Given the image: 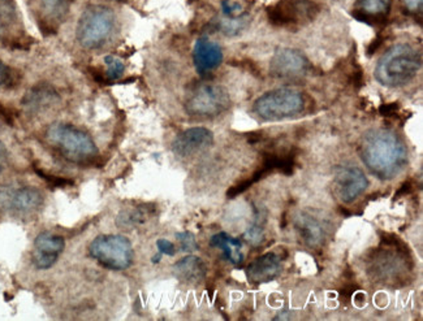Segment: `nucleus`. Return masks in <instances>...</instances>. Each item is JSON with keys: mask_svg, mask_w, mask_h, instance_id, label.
Returning a JSON list of instances; mask_svg holds the SVG:
<instances>
[{"mask_svg": "<svg viewBox=\"0 0 423 321\" xmlns=\"http://www.w3.org/2000/svg\"><path fill=\"white\" fill-rule=\"evenodd\" d=\"M361 157L374 176L391 180L406 164V148L391 130H370L362 138Z\"/></svg>", "mask_w": 423, "mask_h": 321, "instance_id": "nucleus-1", "label": "nucleus"}, {"mask_svg": "<svg viewBox=\"0 0 423 321\" xmlns=\"http://www.w3.org/2000/svg\"><path fill=\"white\" fill-rule=\"evenodd\" d=\"M422 65L421 53L409 44H396L386 52L375 68L378 83L387 87H402L411 83Z\"/></svg>", "mask_w": 423, "mask_h": 321, "instance_id": "nucleus-2", "label": "nucleus"}, {"mask_svg": "<svg viewBox=\"0 0 423 321\" xmlns=\"http://www.w3.org/2000/svg\"><path fill=\"white\" fill-rule=\"evenodd\" d=\"M46 138L50 145L74 164H90L98 156V148L90 135L74 125L53 124L47 129Z\"/></svg>", "mask_w": 423, "mask_h": 321, "instance_id": "nucleus-3", "label": "nucleus"}, {"mask_svg": "<svg viewBox=\"0 0 423 321\" xmlns=\"http://www.w3.org/2000/svg\"><path fill=\"white\" fill-rule=\"evenodd\" d=\"M116 16L106 6H89L77 22L76 38L86 50H98L110 41L115 31Z\"/></svg>", "mask_w": 423, "mask_h": 321, "instance_id": "nucleus-4", "label": "nucleus"}, {"mask_svg": "<svg viewBox=\"0 0 423 321\" xmlns=\"http://www.w3.org/2000/svg\"><path fill=\"white\" fill-rule=\"evenodd\" d=\"M381 243L386 245V249H379L375 252L370 272L374 279L381 281V284L397 285L399 281L406 280V273L409 272L408 249L393 236L392 239H381Z\"/></svg>", "mask_w": 423, "mask_h": 321, "instance_id": "nucleus-5", "label": "nucleus"}, {"mask_svg": "<svg viewBox=\"0 0 423 321\" xmlns=\"http://www.w3.org/2000/svg\"><path fill=\"white\" fill-rule=\"evenodd\" d=\"M302 95L288 87L271 90L254 103V114L266 121H280L295 117L304 111Z\"/></svg>", "mask_w": 423, "mask_h": 321, "instance_id": "nucleus-6", "label": "nucleus"}, {"mask_svg": "<svg viewBox=\"0 0 423 321\" xmlns=\"http://www.w3.org/2000/svg\"><path fill=\"white\" fill-rule=\"evenodd\" d=\"M231 105L228 92L215 83H200L188 94L185 101L187 112L201 119H210L225 112Z\"/></svg>", "mask_w": 423, "mask_h": 321, "instance_id": "nucleus-7", "label": "nucleus"}, {"mask_svg": "<svg viewBox=\"0 0 423 321\" xmlns=\"http://www.w3.org/2000/svg\"><path fill=\"white\" fill-rule=\"evenodd\" d=\"M89 252L101 266L112 270H127L135 255L130 241L117 234L96 237L92 242Z\"/></svg>", "mask_w": 423, "mask_h": 321, "instance_id": "nucleus-8", "label": "nucleus"}, {"mask_svg": "<svg viewBox=\"0 0 423 321\" xmlns=\"http://www.w3.org/2000/svg\"><path fill=\"white\" fill-rule=\"evenodd\" d=\"M318 12L313 0H280L267 10V16L273 25L288 28L314 20Z\"/></svg>", "mask_w": 423, "mask_h": 321, "instance_id": "nucleus-9", "label": "nucleus"}, {"mask_svg": "<svg viewBox=\"0 0 423 321\" xmlns=\"http://www.w3.org/2000/svg\"><path fill=\"white\" fill-rule=\"evenodd\" d=\"M42 193L31 186L0 187V209L11 214L26 215L43 206Z\"/></svg>", "mask_w": 423, "mask_h": 321, "instance_id": "nucleus-10", "label": "nucleus"}, {"mask_svg": "<svg viewBox=\"0 0 423 321\" xmlns=\"http://www.w3.org/2000/svg\"><path fill=\"white\" fill-rule=\"evenodd\" d=\"M311 65L307 56L295 49H280L270 62V72L280 80H301L310 71Z\"/></svg>", "mask_w": 423, "mask_h": 321, "instance_id": "nucleus-11", "label": "nucleus"}, {"mask_svg": "<svg viewBox=\"0 0 423 321\" xmlns=\"http://www.w3.org/2000/svg\"><path fill=\"white\" fill-rule=\"evenodd\" d=\"M368 187V177L362 172L359 166H338L335 173V190L338 198L350 203L354 199L360 197L361 194Z\"/></svg>", "mask_w": 423, "mask_h": 321, "instance_id": "nucleus-12", "label": "nucleus"}, {"mask_svg": "<svg viewBox=\"0 0 423 321\" xmlns=\"http://www.w3.org/2000/svg\"><path fill=\"white\" fill-rule=\"evenodd\" d=\"M65 248L63 237L43 232L37 236L33 250V264L38 270H49L58 261Z\"/></svg>", "mask_w": 423, "mask_h": 321, "instance_id": "nucleus-13", "label": "nucleus"}, {"mask_svg": "<svg viewBox=\"0 0 423 321\" xmlns=\"http://www.w3.org/2000/svg\"><path fill=\"white\" fill-rule=\"evenodd\" d=\"M214 144V135L206 128H191L178 135L172 144L173 153L180 157H191Z\"/></svg>", "mask_w": 423, "mask_h": 321, "instance_id": "nucleus-14", "label": "nucleus"}, {"mask_svg": "<svg viewBox=\"0 0 423 321\" xmlns=\"http://www.w3.org/2000/svg\"><path fill=\"white\" fill-rule=\"evenodd\" d=\"M193 62L197 72L201 76L215 71L223 62L222 47L216 42L200 38L194 44Z\"/></svg>", "mask_w": 423, "mask_h": 321, "instance_id": "nucleus-15", "label": "nucleus"}, {"mask_svg": "<svg viewBox=\"0 0 423 321\" xmlns=\"http://www.w3.org/2000/svg\"><path fill=\"white\" fill-rule=\"evenodd\" d=\"M282 273V259L275 252H268L254 260L246 270V276L253 284L275 280Z\"/></svg>", "mask_w": 423, "mask_h": 321, "instance_id": "nucleus-16", "label": "nucleus"}, {"mask_svg": "<svg viewBox=\"0 0 423 321\" xmlns=\"http://www.w3.org/2000/svg\"><path fill=\"white\" fill-rule=\"evenodd\" d=\"M391 10V0H357L352 16L369 25H381Z\"/></svg>", "mask_w": 423, "mask_h": 321, "instance_id": "nucleus-17", "label": "nucleus"}, {"mask_svg": "<svg viewBox=\"0 0 423 321\" xmlns=\"http://www.w3.org/2000/svg\"><path fill=\"white\" fill-rule=\"evenodd\" d=\"M206 264L197 257H187L175 263V276L185 284H198L206 277Z\"/></svg>", "mask_w": 423, "mask_h": 321, "instance_id": "nucleus-18", "label": "nucleus"}, {"mask_svg": "<svg viewBox=\"0 0 423 321\" xmlns=\"http://www.w3.org/2000/svg\"><path fill=\"white\" fill-rule=\"evenodd\" d=\"M296 228L297 232L300 233V237L304 239V242L310 248H317L325 239V230L319 224V221L305 212H301L297 216Z\"/></svg>", "mask_w": 423, "mask_h": 321, "instance_id": "nucleus-19", "label": "nucleus"}, {"mask_svg": "<svg viewBox=\"0 0 423 321\" xmlns=\"http://www.w3.org/2000/svg\"><path fill=\"white\" fill-rule=\"evenodd\" d=\"M212 248H218L223 251L224 257L234 266H240L243 261V243L237 238H233L227 233H218L210 241Z\"/></svg>", "mask_w": 423, "mask_h": 321, "instance_id": "nucleus-20", "label": "nucleus"}, {"mask_svg": "<svg viewBox=\"0 0 423 321\" xmlns=\"http://www.w3.org/2000/svg\"><path fill=\"white\" fill-rule=\"evenodd\" d=\"M56 99V93L50 86H37L32 89V92L26 94L22 104L31 110H41L53 103Z\"/></svg>", "mask_w": 423, "mask_h": 321, "instance_id": "nucleus-21", "label": "nucleus"}, {"mask_svg": "<svg viewBox=\"0 0 423 321\" xmlns=\"http://www.w3.org/2000/svg\"><path fill=\"white\" fill-rule=\"evenodd\" d=\"M44 17L51 22H63L71 8V0H41Z\"/></svg>", "mask_w": 423, "mask_h": 321, "instance_id": "nucleus-22", "label": "nucleus"}, {"mask_svg": "<svg viewBox=\"0 0 423 321\" xmlns=\"http://www.w3.org/2000/svg\"><path fill=\"white\" fill-rule=\"evenodd\" d=\"M144 218H145V214L138 208L124 209L117 215V227L124 229L135 228L136 225L144 221Z\"/></svg>", "mask_w": 423, "mask_h": 321, "instance_id": "nucleus-23", "label": "nucleus"}, {"mask_svg": "<svg viewBox=\"0 0 423 321\" xmlns=\"http://www.w3.org/2000/svg\"><path fill=\"white\" fill-rule=\"evenodd\" d=\"M248 22H249V19H248L246 15L241 16V17H234V19L225 17L224 20L218 22V29L225 35H236L246 28Z\"/></svg>", "mask_w": 423, "mask_h": 321, "instance_id": "nucleus-24", "label": "nucleus"}, {"mask_svg": "<svg viewBox=\"0 0 423 321\" xmlns=\"http://www.w3.org/2000/svg\"><path fill=\"white\" fill-rule=\"evenodd\" d=\"M16 20V7L12 0H0V31Z\"/></svg>", "mask_w": 423, "mask_h": 321, "instance_id": "nucleus-25", "label": "nucleus"}, {"mask_svg": "<svg viewBox=\"0 0 423 321\" xmlns=\"http://www.w3.org/2000/svg\"><path fill=\"white\" fill-rule=\"evenodd\" d=\"M105 64H106L107 68V78L111 80V81L119 80L126 71L124 62H121V59H119L116 56L108 55L105 58Z\"/></svg>", "mask_w": 423, "mask_h": 321, "instance_id": "nucleus-26", "label": "nucleus"}, {"mask_svg": "<svg viewBox=\"0 0 423 321\" xmlns=\"http://www.w3.org/2000/svg\"><path fill=\"white\" fill-rule=\"evenodd\" d=\"M17 83L16 72L7 64L0 62V90L12 89Z\"/></svg>", "mask_w": 423, "mask_h": 321, "instance_id": "nucleus-27", "label": "nucleus"}, {"mask_svg": "<svg viewBox=\"0 0 423 321\" xmlns=\"http://www.w3.org/2000/svg\"><path fill=\"white\" fill-rule=\"evenodd\" d=\"M222 10L224 16L230 17V19L245 16V10H243V6L236 3V1H232V0H223Z\"/></svg>", "mask_w": 423, "mask_h": 321, "instance_id": "nucleus-28", "label": "nucleus"}, {"mask_svg": "<svg viewBox=\"0 0 423 321\" xmlns=\"http://www.w3.org/2000/svg\"><path fill=\"white\" fill-rule=\"evenodd\" d=\"M176 237H178L179 242H180L181 250H182V251L191 252V251L198 250V243H197V241H196L194 234H191V232L178 233Z\"/></svg>", "mask_w": 423, "mask_h": 321, "instance_id": "nucleus-29", "label": "nucleus"}, {"mask_svg": "<svg viewBox=\"0 0 423 321\" xmlns=\"http://www.w3.org/2000/svg\"><path fill=\"white\" fill-rule=\"evenodd\" d=\"M245 238L253 246L259 245L264 241V228L259 224H255L252 228L248 229V232L245 233Z\"/></svg>", "mask_w": 423, "mask_h": 321, "instance_id": "nucleus-30", "label": "nucleus"}, {"mask_svg": "<svg viewBox=\"0 0 423 321\" xmlns=\"http://www.w3.org/2000/svg\"><path fill=\"white\" fill-rule=\"evenodd\" d=\"M37 175L42 177L43 180H46L49 184H51L53 186H67V185H72V181L69 180H64V178H59V177L51 176V175H46L44 172H42L41 169H35Z\"/></svg>", "mask_w": 423, "mask_h": 321, "instance_id": "nucleus-31", "label": "nucleus"}, {"mask_svg": "<svg viewBox=\"0 0 423 321\" xmlns=\"http://www.w3.org/2000/svg\"><path fill=\"white\" fill-rule=\"evenodd\" d=\"M157 248H158L159 254H160V255H162V254L169 255V257L175 255V245H173L171 241H169V239H158Z\"/></svg>", "mask_w": 423, "mask_h": 321, "instance_id": "nucleus-32", "label": "nucleus"}, {"mask_svg": "<svg viewBox=\"0 0 423 321\" xmlns=\"http://www.w3.org/2000/svg\"><path fill=\"white\" fill-rule=\"evenodd\" d=\"M404 4L406 7V10L415 13V12L422 10L423 0H404Z\"/></svg>", "mask_w": 423, "mask_h": 321, "instance_id": "nucleus-33", "label": "nucleus"}, {"mask_svg": "<svg viewBox=\"0 0 423 321\" xmlns=\"http://www.w3.org/2000/svg\"><path fill=\"white\" fill-rule=\"evenodd\" d=\"M397 110H399V103H390L381 105L379 111L383 116H392L397 112Z\"/></svg>", "mask_w": 423, "mask_h": 321, "instance_id": "nucleus-34", "label": "nucleus"}, {"mask_svg": "<svg viewBox=\"0 0 423 321\" xmlns=\"http://www.w3.org/2000/svg\"><path fill=\"white\" fill-rule=\"evenodd\" d=\"M7 162H8V151H7L6 146L0 142V175L4 169V166L7 164Z\"/></svg>", "mask_w": 423, "mask_h": 321, "instance_id": "nucleus-35", "label": "nucleus"}, {"mask_svg": "<svg viewBox=\"0 0 423 321\" xmlns=\"http://www.w3.org/2000/svg\"><path fill=\"white\" fill-rule=\"evenodd\" d=\"M381 41H383L381 38H377V40H374V41H372V43L370 44V47H369V50H368V51H369V55H372L374 52L377 51V50L379 49V46H381V43H383Z\"/></svg>", "mask_w": 423, "mask_h": 321, "instance_id": "nucleus-36", "label": "nucleus"}]
</instances>
